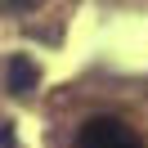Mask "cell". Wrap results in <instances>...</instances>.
Instances as JSON below:
<instances>
[{
	"label": "cell",
	"mask_w": 148,
	"mask_h": 148,
	"mask_svg": "<svg viewBox=\"0 0 148 148\" xmlns=\"http://www.w3.org/2000/svg\"><path fill=\"white\" fill-rule=\"evenodd\" d=\"M40 0H0V9L5 14H23V9H36Z\"/></svg>",
	"instance_id": "cell-3"
},
{
	"label": "cell",
	"mask_w": 148,
	"mask_h": 148,
	"mask_svg": "<svg viewBox=\"0 0 148 148\" xmlns=\"http://www.w3.org/2000/svg\"><path fill=\"white\" fill-rule=\"evenodd\" d=\"M36 81H40V67L32 63L27 54H14L9 67H5V85H9V94H18V99H23V94L36 90Z\"/></svg>",
	"instance_id": "cell-2"
},
{
	"label": "cell",
	"mask_w": 148,
	"mask_h": 148,
	"mask_svg": "<svg viewBox=\"0 0 148 148\" xmlns=\"http://www.w3.org/2000/svg\"><path fill=\"white\" fill-rule=\"evenodd\" d=\"M0 148H14V126L9 121H0Z\"/></svg>",
	"instance_id": "cell-4"
},
{
	"label": "cell",
	"mask_w": 148,
	"mask_h": 148,
	"mask_svg": "<svg viewBox=\"0 0 148 148\" xmlns=\"http://www.w3.org/2000/svg\"><path fill=\"white\" fill-rule=\"evenodd\" d=\"M76 148H144V139L117 117H90L76 135Z\"/></svg>",
	"instance_id": "cell-1"
}]
</instances>
